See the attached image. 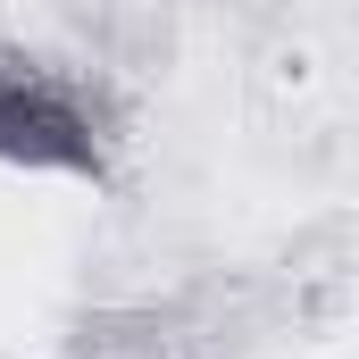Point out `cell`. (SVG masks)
<instances>
[{
    "instance_id": "1",
    "label": "cell",
    "mask_w": 359,
    "mask_h": 359,
    "mask_svg": "<svg viewBox=\"0 0 359 359\" xmlns=\"http://www.w3.org/2000/svg\"><path fill=\"white\" fill-rule=\"evenodd\" d=\"M0 168L84 176V184L109 168V134H100L92 100L25 50H0Z\"/></svg>"
}]
</instances>
